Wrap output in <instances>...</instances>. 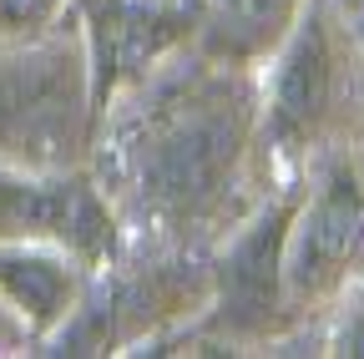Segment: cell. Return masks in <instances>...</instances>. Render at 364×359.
I'll use <instances>...</instances> for the list:
<instances>
[{"label": "cell", "mask_w": 364, "mask_h": 359, "mask_svg": "<svg viewBox=\"0 0 364 359\" xmlns=\"http://www.w3.org/2000/svg\"><path fill=\"white\" fill-rule=\"evenodd\" d=\"M248 142V97L228 71L182 66L132 102L117 127V167L142 213L167 223L208 213Z\"/></svg>", "instance_id": "cell-1"}, {"label": "cell", "mask_w": 364, "mask_h": 359, "mask_svg": "<svg viewBox=\"0 0 364 359\" xmlns=\"http://www.w3.org/2000/svg\"><path fill=\"white\" fill-rule=\"evenodd\" d=\"M344 6H349V16L359 21V31H364V0H344Z\"/></svg>", "instance_id": "cell-11"}, {"label": "cell", "mask_w": 364, "mask_h": 359, "mask_svg": "<svg viewBox=\"0 0 364 359\" xmlns=\"http://www.w3.org/2000/svg\"><path fill=\"white\" fill-rule=\"evenodd\" d=\"M0 304L36 334H56L81 304V258L51 243H0Z\"/></svg>", "instance_id": "cell-8"}, {"label": "cell", "mask_w": 364, "mask_h": 359, "mask_svg": "<svg viewBox=\"0 0 364 359\" xmlns=\"http://www.w3.org/2000/svg\"><path fill=\"white\" fill-rule=\"evenodd\" d=\"M364 263V172L339 162L294 213L284 243V289L324 294Z\"/></svg>", "instance_id": "cell-4"}, {"label": "cell", "mask_w": 364, "mask_h": 359, "mask_svg": "<svg viewBox=\"0 0 364 359\" xmlns=\"http://www.w3.org/2000/svg\"><path fill=\"white\" fill-rule=\"evenodd\" d=\"M294 208H268L243 238L228 248L218 268V324L233 334H263L284 299V243H289Z\"/></svg>", "instance_id": "cell-5"}, {"label": "cell", "mask_w": 364, "mask_h": 359, "mask_svg": "<svg viewBox=\"0 0 364 359\" xmlns=\"http://www.w3.org/2000/svg\"><path fill=\"white\" fill-rule=\"evenodd\" d=\"M86 11H91V46H97V66H91L97 102H107V92L122 81H142L147 66H157L182 36V16L162 0H86Z\"/></svg>", "instance_id": "cell-6"}, {"label": "cell", "mask_w": 364, "mask_h": 359, "mask_svg": "<svg viewBox=\"0 0 364 359\" xmlns=\"http://www.w3.org/2000/svg\"><path fill=\"white\" fill-rule=\"evenodd\" d=\"M0 243H51L102 263L117 248V223L86 177L0 162Z\"/></svg>", "instance_id": "cell-3"}, {"label": "cell", "mask_w": 364, "mask_h": 359, "mask_svg": "<svg viewBox=\"0 0 364 359\" xmlns=\"http://www.w3.org/2000/svg\"><path fill=\"white\" fill-rule=\"evenodd\" d=\"M86 122V61L66 41L0 51V162L61 167Z\"/></svg>", "instance_id": "cell-2"}, {"label": "cell", "mask_w": 364, "mask_h": 359, "mask_svg": "<svg viewBox=\"0 0 364 359\" xmlns=\"http://www.w3.org/2000/svg\"><path fill=\"white\" fill-rule=\"evenodd\" d=\"M279 66H273V86H268V132L279 142H299L318 127L334 92V56H329V36L324 21L314 11L299 16L289 26V36L279 41Z\"/></svg>", "instance_id": "cell-7"}, {"label": "cell", "mask_w": 364, "mask_h": 359, "mask_svg": "<svg viewBox=\"0 0 364 359\" xmlns=\"http://www.w3.org/2000/svg\"><path fill=\"white\" fill-rule=\"evenodd\" d=\"M56 11H61V0H0V41L36 36Z\"/></svg>", "instance_id": "cell-10"}, {"label": "cell", "mask_w": 364, "mask_h": 359, "mask_svg": "<svg viewBox=\"0 0 364 359\" xmlns=\"http://www.w3.org/2000/svg\"><path fill=\"white\" fill-rule=\"evenodd\" d=\"M299 21V0H203V41L218 61L273 51Z\"/></svg>", "instance_id": "cell-9"}]
</instances>
